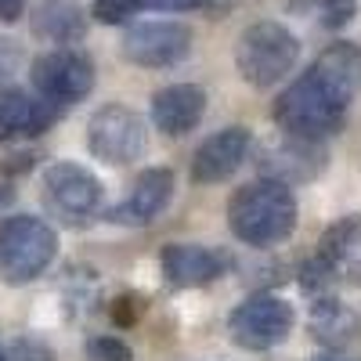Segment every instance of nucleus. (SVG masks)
I'll use <instances>...</instances> for the list:
<instances>
[{"label":"nucleus","mask_w":361,"mask_h":361,"mask_svg":"<svg viewBox=\"0 0 361 361\" xmlns=\"http://www.w3.org/2000/svg\"><path fill=\"white\" fill-rule=\"evenodd\" d=\"M202 0H141V8H156V11H192Z\"/></svg>","instance_id":"26"},{"label":"nucleus","mask_w":361,"mask_h":361,"mask_svg":"<svg viewBox=\"0 0 361 361\" xmlns=\"http://www.w3.org/2000/svg\"><path fill=\"white\" fill-rule=\"evenodd\" d=\"M293 304L275 293H253L228 314V336L243 350H271L293 333Z\"/></svg>","instance_id":"8"},{"label":"nucleus","mask_w":361,"mask_h":361,"mask_svg":"<svg viewBox=\"0 0 361 361\" xmlns=\"http://www.w3.org/2000/svg\"><path fill=\"white\" fill-rule=\"evenodd\" d=\"M58 257V231L29 214L0 221V279L8 286H25L40 279Z\"/></svg>","instance_id":"4"},{"label":"nucleus","mask_w":361,"mask_h":361,"mask_svg":"<svg viewBox=\"0 0 361 361\" xmlns=\"http://www.w3.org/2000/svg\"><path fill=\"white\" fill-rule=\"evenodd\" d=\"M314 260L333 282L361 286V214H350L329 228L318 243Z\"/></svg>","instance_id":"14"},{"label":"nucleus","mask_w":361,"mask_h":361,"mask_svg":"<svg viewBox=\"0 0 361 361\" xmlns=\"http://www.w3.org/2000/svg\"><path fill=\"white\" fill-rule=\"evenodd\" d=\"M307 15H314L325 29H343L354 15H357V4L354 0H300Z\"/></svg>","instance_id":"20"},{"label":"nucleus","mask_w":361,"mask_h":361,"mask_svg":"<svg viewBox=\"0 0 361 361\" xmlns=\"http://www.w3.org/2000/svg\"><path fill=\"white\" fill-rule=\"evenodd\" d=\"M159 267H163V275L173 289H199V286L217 282L231 267V260H228V253H221L214 246L173 243V246H163Z\"/></svg>","instance_id":"12"},{"label":"nucleus","mask_w":361,"mask_h":361,"mask_svg":"<svg viewBox=\"0 0 361 361\" xmlns=\"http://www.w3.org/2000/svg\"><path fill=\"white\" fill-rule=\"evenodd\" d=\"M192 54V29L185 22H134L123 37V58L141 69H170Z\"/></svg>","instance_id":"9"},{"label":"nucleus","mask_w":361,"mask_h":361,"mask_svg":"<svg viewBox=\"0 0 361 361\" xmlns=\"http://www.w3.org/2000/svg\"><path fill=\"white\" fill-rule=\"evenodd\" d=\"M83 354H87V361H134V350L116 336H94Z\"/></svg>","instance_id":"22"},{"label":"nucleus","mask_w":361,"mask_h":361,"mask_svg":"<svg viewBox=\"0 0 361 361\" xmlns=\"http://www.w3.org/2000/svg\"><path fill=\"white\" fill-rule=\"evenodd\" d=\"M311 73L333 90V94L340 102H354L357 98V90H361V47L357 44H347V40H336V44H329L318 58H314V66Z\"/></svg>","instance_id":"17"},{"label":"nucleus","mask_w":361,"mask_h":361,"mask_svg":"<svg viewBox=\"0 0 361 361\" xmlns=\"http://www.w3.org/2000/svg\"><path fill=\"white\" fill-rule=\"evenodd\" d=\"M33 37L54 47H73L87 37V11L76 0H44L29 18Z\"/></svg>","instance_id":"16"},{"label":"nucleus","mask_w":361,"mask_h":361,"mask_svg":"<svg viewBox=\"0 0 361 361\" xmlns=\"http://www.w3.org/2000/svg\"><path fill=\"white\" fill-rule=\"evenodd\" d=\"M0 361H8V354H4V350H0Z\"/></svg>","instance_id":"30"},{"label":"nucleus","mask_w":361,"mask_h":361,"mask_svg":"<svg viewBox=\"0 0 361 361\" xmlns=\"http://www.w3.org/2000/svg\"><path fill=\"white\" fill-rule=\"evenodd\" d=\"M40 188H44V206L69 228L90 224L102 209V180L80 163L69 159L51 163L44 170Z\"/></svg>","instance_id":"7"},{"label":"nucleus","mask_w":361,"mask_h":361,"mask_svg":"<svg viewBox=\"0 0 361 361\" xmlns=\"http://www.w3.org/2000/svg\"><path fill=\"white\" fill-rule=\"evenodd\" d=\"M54 112L47 102L29 98L22 90H0V145L15 137H37L54 123Z\"/></svg>","instance_id":"18"},{"label":"nucleus","mask_w":361,"mask_h":361,"mask_svg":"<svg viewBox=\"0 0 361 361\" xmlns=\"http://www.w3.org/2000/svg\"><path fill=\"white\" fill-rule=\"evenodd\" d=\"M29 0H0V22H18Z\"/></svg>","instance_id":"27"},{"label":"nucleus","mask_w":361,"mask_h":361,"mask_svg":"<svg viewBox=\"0 0 361 361\" xmlns=\"http://www.w3.org/2000/svg\"><path fill=\"white\" fill-rule=\"evenodd\" d=\"M307 329L322 347L336 350V347H343L357 336V314L343 304V300L325 293V296H314L311 314H307Z\"/></svg>","instance_id":"19"},{"label":"nucleus","mask_w":361,"mask_h":361,"mask_svg":"<svg viewBox=\"0 0 361 361\" xmlns=\"http://www.w3.org/2000/svg\"><path fill=\"white\" fill-rule=\"evenodd\" d=\"M145 311V300L141 296H119L116 304H112V318L119 322V325H130V322H137V314Z\"/></svg>","instance_id":"23"},{"label":"nucleus","mask_w":361,"mask_h":361,"mask_svg":"<svg viewBox=\"0 0 361 361\" xmlns=\"http://www.w3.org/2000/svg\"><path fill=\"white\" fill-rule=\"evenodd\" d=\"M296 217H300V206L293 188L279 185V180H267L257 177L250 185H243L231 202H228V228L238 243L267 250V246H279L296 231Z\"/></svg>","instance_id":"1"},{"label":"nucleus","mask_w":361,"mask_h":361,"mask_svg":"<svg viewBox=\"0 0 361 361\" xmlns=\"http://www.w3.org/2000/svg\"><path fill=\"white\" fill-rule=\"evenodd\" d=\"M170 199H173V170L152 166V170H145L134 180L127 202H119V206L109 209V221L112 224H130V228L152 224L163 209L170 206Z\"/></svg>","instance_id":"13"},{"label":"nucleus","mask_w":361,"mask_h":361,"mask_svg":"<svg viewBox=\"0 0 361 361\" xmlns=\"http://www.w3.org/2000/svg\"><path fill=\"white\" fill-rule=\"evenodd\" d=\"M253 148V134L246 127H224L209 134L192 156V180L195 185H221L228 180Z\"/></svg>","instance_id":"11"},{"label":"nucleus","mask_w":361,"mask_h":361,"mask_svg":"<svg viewBox=\"0 0 361 361\" xmlns=\"http://www.w3.org/2000/svg\"><path fill=\"white\" fill-rule=\"evenodd\" d=\"M18 69V47L11 40H0V80H8Z\"/></svg>","instance_id":"25"},{"label":"nucleus","mask_w":361,"mask_h":361,"mask_svg":"<svg viewBox=\"0 0 361 361\" xmlns=\"http://www.w3.org/2000/svg\"><path fill=\"white\" fill-rule=\"evenodd\" d=\"M300 58V40L289 33L282 22L260 18L243 29L235 44V69L250 87H275L282 83Z\"/></svg>","instance_id":"3"},{"label":"nucleus","mask_w":361,"mask_h":361,"mask_svg":"<svg viewBox=\"0 0 361 361\" xmlns=\"http://www.w3.org/2000/svg\"><path fill=\"white\" fill-rule=\"evenodd\" d=\"M90 15H94L98 22H105V25H123L134 15H141V0H94Z\"/></svg>","instance_id":"21"},{"label":"nucleus","mask_w":361,"mask_h":361,"mask_svg":"<svg viewBox=\"0 0 361 361\" xmlns=\"http://www.w3.org/2000/svg\"><path fill=\"white\" fill-rule=\"evenodd\" d=\"M260 177L279 180L286 188L307 185V180L322 177L329 166V152L322 141H304V137H289L282 134L279 141H271L260 148Z\"/></svg>","instance_id":"10"},{"label":"nucleus","mask_w":361,"mask_h":361,"mask_svg":"<svg viewBox=\"0 0 361 361\" xmlns=\"http://www.w3.org/2000/svg\"><path fill=\"white\" fill-rule=\"evenodd\" d=\"M206 116V90L195 83H170L152 94V123L166 137L192 134Z\"/></svg>","instance_id":"15"},{"label":"nucleus","mask_w":361,"mask_h":361,"mask_svg":"<svg viewBox=\"0 0 361 361\" xmlns=\"http://www.w3.org/2000/svg\"><path fill=\"white\" fill-rule=\"evenodd\" d=\"M347 102H340L311 69L304 76H296L275 102V123L289 137L304 141H325L333 137L343 119H347Z\"/></svg>","instance_id":"2"},{"label":"nucleus","mask_w":361,"mask_h":361,"mask_svg":"<svg viewBox=\"0 0 361 361\" xmlns=\"http://www.w3.org/2000/svg\"><path fill=\"white\" fill-rule=\"evenodd\" d=\"M8 361H51V350L40 347L37 340H18L11 347V357Z\"/></svg>","instance_id":"24"},{"label":"nucleus","mask_w":361,"mask_h":361,"mask_svg":"<svg viewBox=\"0 0 361 361\" xmlns=\"http://www.w3.org/2000/svg\"><path fill=\"white\" fill-rule=\"evenodd\" d=\"M148 130L145 116L130 105H102L87 119V152L105 166H130L145 156Z\"/></svg>","instance_id":"6"},{"label":"nucleus","mask_w":361,"mask_h":361,"mask_svg":"<svg viewBox=\"0 0 361 361\" xmlns=\"http://www.w3.org/2000/svg\"><path fill=\"white\" fill-rule=\"evenodd\" d=\"M29 80L40 102H47L51 109H69L94 90V62L76 47H51L33 58Z\"/></svg>","instance_id":"5"},{"label":"nucleus","mask_w":361,"mask_h":361,"mask_svg":"<svg viewBox=\"0 0 361 361\" xmlns=\"http://www.w3.org/2000/svg\"><path fill=\"white\" fill-rule=\"evenodd\" d=\"M311 361H347L343 354H336V350H322V354H314Z\"/></svg>","instance_id":"29"},{"label":"nucleus","mask_w":361,"mask_h":361,"mask_svg":"<svg viewBox=\"0 0 361 361\" xmlns=\"http://www.w3.org/2000/svg\"><path fill=\"white\" fill-rule=\"evenodd\" d=\"M11 202H15V188L0 185V209H4V206H11Z\"/></svg>","instance_id":"28"}]
</instances>
